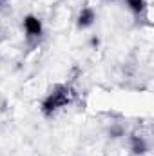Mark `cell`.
<instances>
[{
	"instance_id": "6da1fadb",
	"label": "cell",
	"mask_w": 154,
	"mask_h": 156,
	"mask_svg": "<svg viewBox=\"0 0 154 156\" xmlns=\"http://www.w3.org/2000/svg\"><path fill=\"white\" fill-rule=\"evenodd\" d=\"M75 98V91L67 85H56L42 102V113L45 116H53L58 109L67 107Z\"/></svg>"
},
{
	"instance_id": "3957f363",
	"label": "cell",
	"mask_w": 154,
	"mask_h": 156,
	"mask_svg": "<svg viewBox=\"0 0 154 156\" xmlns=\"http://www.w3.org/2000/svg\"><path fill=\"white\" fill-rule=\"evenodd\" d=\"M96 20V13L91 9V7H83L80 13H78V18H76V26L78 29H87L94 24Z\"/></svg>"
},
{
	"instance_id": "8992f818",
	"label": "cell",
	"mask_w": 154,
	"mask_h": 156,
	"mask_svg": "<svg viewBox=\"0 0 154 156\" xmlns=\"http://www.w3.org/2000/svg\"><path fill=\"white\" fill-rule=\"evenodd\" d=\"M121 134H123V131H121L120 127H113V129H111V136H113V138H118V136H121Z\"/></svg>"
},
{
	"instance_id": "7a4b0ae2",
	"label": "cell",
	"mask_w": 154,
	"mask_h": 156,
	"mask_svg": "<svg viewBox=\"0 0 154 156\" xmlns=\"http://www.w3.org/2000/svg\"><path fill=\"white\" fill-rule=\"evenodd\" d=\"M24 29H26V33H27L29 38H38L40 35H42V31H44L42 20H40L38 16H35V15H27L24 18Z\"/></svg>"
},
{
	"instance_id": "52a82bcc",
	"label": "cell",
	"mask_w": 154,
	"mask_h": 156,
	"mask_svg": "<svg viewBox=\"0 0 154 156\" xmlns=\"http://www.w3.org/2000/svg\"><path fill=\"white\" fill-rule=\"evenodd\" d=\"M89 44H91V47H94V49H96V47L100 45V38H98V37H93V38L89 40Z\"/></svg>"
},
{
	"instance_id": "277c9868",
	"label": "cell",
	"mask_w": 154,
	"mask_h": 156,
	"mask_svg": "<svg viewBox=\"0 0 154 156\" xmlns=\"http://www.w3.org/2000/svg\"><path fill=\"white\" fill-rule=\"evenodd\" d=\"M131 149H132V153L134 154H145L147 153V149H149V145H147V142L142 138V136H132L131 138Z\"/></svg>"
},
{
	"instance_id": "5b68a950",
	"label": "cell",
	"mask_w": 154,
	"mask_h": 156,
	"mask_svg": "<svg viewBox=\"0 0 154 156\" xmlns=\"http://www.w3.org/2000/svg\"><path fill=\"white\" fill-rule=\"evenodd\" d=\"M125 5L134 13V15H142L147 9V0H125Z\"/></svg>"
}]
</instances>
